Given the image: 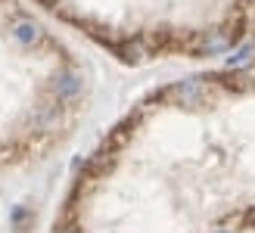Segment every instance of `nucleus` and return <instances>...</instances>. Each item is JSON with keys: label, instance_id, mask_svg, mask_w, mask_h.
<instances>
[{"label": "nucleus", "instance_id": "obj_1", "mask_svg": "<svg viewBox=\"0 0 255 233\" xmlns=\"http://www.w3.org/2000/svg\"><path fill=\"white\" fill-rule=\"evenodd\" d=\"M53 233H255V44L112 127Z\"/></svg>", "mask_w": 255, "mask_h": 233}, {"label": "nucleus", "instance_id": "obj_2", "mask_svg": "<svg viewBox=\"0 0 255 233\" xmlns=\"http://www.w3.org/2000/svg\"><path fill=\"white\" fill-rule=\"evenodd\" d=\"M128 62L224 56L255 44V0H41Z\"/></svg>", "mask_w": 255, "mask_h": 233}]
</instances>
